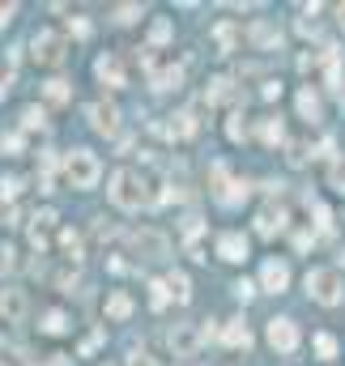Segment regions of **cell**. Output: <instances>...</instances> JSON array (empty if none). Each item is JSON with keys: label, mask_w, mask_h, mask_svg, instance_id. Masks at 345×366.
Returning a JSON list of instances; mask_svg holds the SVG:
<instances>
[{"label": "cell", "mask_w": 345, "mask_h": 366, "mask_svg": "<svg viewBox=\"0 0 345 366\" xmlns=\"http://www.w3.org/2000/svg\"><path fill=\"white\" fill-rule=\"evenodd\" d=\"M111 201H115L119 209H141V205H150V192H145L141 170H115V175H111Z\"/></svg>", "instance_id": "obj_1"}, {"label": "cell", "mask_w": 345, "mask_h": 366, "mask_svg": "<svg viewBox=\"0 0 345 366\" xmlns=\"http://www.w3.org/2000/svg\"><path fill=\"white\" fill-rule=\"evenodd\" d=\"M98 175H103V166H98V158H94L90 150H72V154L64 158V179H68L72 187H94Z\"/></svg>", "instance_id": "obj_2"}, {"label": "cell", "mask_w": 345, "mask_h": 366, "mask_svg": "<svg viewBox=\"0 0 345 366\" xmlns=\"http://www.w3.org/2000/svg\"><path fill=\"white\" fill-rule=\"evenodd\" d=\"M307 294H311L315 303H324V307H337V303L345 298L337 268H311V273H307Z\"/></svg>", "instance_id": "obj_3"}, {"label": "cell", "mask_w": 345, "mask_h": 366, "mask_svg": "<svg viewBox=\"0 0 345 366\" xmlns=\"http://www.w3.org/2000/svg\"><path fill=\"white\" fill-rule=\"evenodd\" d=\"M128 247H132L141 260H162L170 243H166L162 230H150V226H145V230H132V234H128Z\"/></svg>", "instance_id": "obj_4"}, {"label": "cell", "mask_w": 345, "mask_h": 366, "mask_svg": "<svg viewBox=\"0 0 345 366\" xmlns=\"http://www.w3.org/2000/svg\"><path fill=\"white\" fill-rule=\"evenodd\" d=\"M30 47H34V60H39V64H47V68L64 60V39H60V34H52V30H39Z\"/></svg>", "instance_id": "obj_5"}, {"label": "cell", "mask_w": 345, "mask_h": 366, "mask_svg": "<svg viewBox=\"0 0 345 366\" xmlns=\"http://www.w3.org/2000/svg\"><path fill=\"white\" fill-rule=\"evenodd\" d=\"M26 311H30V303H26L21 289H13V285L0 289V320H5V324H21V320H26Z\"/></svg>", "instance_id": "obj_6"}, {"label": "cell", "mask_w": 345, "mask_h": 366, "mask_svg": "<svg viewBox=\"0 0 345 366\" xmlns=\"http://www.w3.org/2000/svg\"><path fill=\"white\" fill-rule=\"evenodd\" d=\"M268 345H273L277 354L299 349V328H294V320H268Z\"/></svg>", "instance_id": "obj_7"}, {"label": "cell", "mask_w": 345, "mask_h": 366, "mask_svg": "<svg viewBox=\"0 0 345 366\" xmlns=\"http://www.w3.org/2000/svg\"><path fill=\"white\" fill-rule=\"evenodd\" d=\"M166 345H170V354H175V358H192L196 345H201V332H196L192 324H175V328L166 332Z\"/></svg>", "instance_id": "obj_8"}, {"label": "cell", "mask_w": 345, "mask_h": 366, "mask_svg": "<svg viewBox=\"0 0 345 366\" xmlns=\"http://www.w3.org/2000/svg\"><path fill=\"white\" fill-rule=\"evenodd\" d=\"M90 124H94V132H103V136H115L119 132V107L115 103H90Z\"/></svg>", "instance_id": "obj_9"}, {"label": "cell", "mask_w": 345, "mask_h": 366, "mask_svg": "<svg viewBox=\"0 0 345 366\" xmlns=\"http://www.w3.org/2000/svg\"><path fill=\"white\" fill-rule=\"evenodd\" d=\"M260 285L268 289V294H282V289L290 285V268H286L282 260H268V264L260 268Z\"/></svg>", "instance_id": "obj_10"}, {"label": "cell", "mask_w": 345, "mask_h": 366, "mask_svg": "<svg viewBox=\"0 0 345 366\" xmlns=\"http://www.w3.org/2000/svg\"><path fill=\"white\" fill-rule=\"evenodd\" d=\"M145 68H150L154 90H175L184 81V64H145Z\"/></svg>", "instance_id": "obj_11"}, {"label": "cell", "mask_w": 345, "mask_h": 366, "mask_svg": "<svg viewBox=\"0 0 345 366\" xmlns=\"http://www.w3.org/2000/svg\"><path fill=\"white\" fill-rule=\"evenodd\" d=\"M256 230H260L264 238L282 234V230H286V209H277V205H264V209L256 213Z\"/></svg>", "instance_id": "obj_12"}, {"label": "cell", "mask_w": 345, "mask_h": 366, "mask_svg": "<svg viewBox=\"0 0 345 366\" xmlns=\"http://www.w3.org/2000/svg\"><path fill=\"white\" fill-rule=\"evenodd\" d=\"M217 256H221V260H230V264L248 260V238H243V234H235V230H226V234L217 238Z\"/></svg>", "instance_id": "obj_13"}, {"label": "cell", "mask_w": 345, "mask_h": 366, "mask_svg": "<svg viewBox=\"0 0 345 366\" xmlns=\"http://www.w3.org/2000/svg\"><path fill=\"white\" fill-rule=\"evenodd\" d=\"M94 72H98V81H103V85H111V90H119V85H124V64H119L111 52H107V56H98Z\"/></svg>", "instance_id": "obj_14"}, {"label": "cell", "mask_w": 345, "mask_h": 366, "mask_svg": "<svg viewBox=\"0 0 345 366\" xmlns=\"http://www.w3.org/2000/svg\"><path fill=\"white\" fill-rule=\"evenodd\" d=\"M221 340H226L230 349H248L252 345V328L243 320H226V328H221Z\"/></svg>", "instance_id": "obj_15"}, {"label": "cell", "mask_w": 345, "mask_h": 366, "mask_svg": "<svg viewBox=\"0 0 345 366\" xmlns=\"http://www.w3.org/2000/svg\"><path fill=\"white\" fill-rule=\"evenodd\" d=\"M205 99H209V103H235V99H239V90H235L230 77H213L209 90H205Z\"/></svg>", "instance_id": "obj_16"}, {"label": "cell", "mask_w": 345, "mask_h": 366, "mask_svg": "<svg viewBox=\"0 0 345 366\" xmlns=\"http://www.w3.org/2000/svg\"><path fill=\"white\" fill-rule=\"evenodd\" d=\"M252 43L256 47H277L282 43V30L268 26V21H256V26H252Z\"/></svg>", "instance_id": "obj_17"}, {"label": "cell", "mask_w": 345, "mask_h": 366, "mask_svg": "<svg viewBox=\"0 0 345 366\" xmlns=\"http://www.w3.org/2000/svg\"><path fill=\"white\" fill-rule=\"evenodd\" d=\"M260 141H264V145H282V141H286V128H282L277 115H273V119H260Z\"/></svg>", "instance_id": "obj_18"}, {"label": "cell", "mask_w": 345, "mask_h": 366, "mask_svg": "<svg viewBox=\"0 0 345 366\" xmlns=\"http://www.w3.org/2000/svg\"><path fill=\"white\" fill-rule=\"evenodd\" d=\"M107 315H111V320H128V315H132V298L115 289V294L107 298Z\"/></svg>", "instance_id": "obj_19"}, {"label": "cell", "mask_w": 345, "mask_h": 366, "mask_svg": "<svg viewBox=\"0 0 345 366\" xmlns=\"http://www.w3.org/2000/svg\"><path fill=\"white\" fill-rule=\"evenodd\" d=\"M166 289L175 294V303H188V298H192V281H188V273H170V277H166Z\"/></svg>", "instance_id": "obj_20"}, {"label": "cell", "mask_w": 345, "mask_h": 366, "mask_svg": "<svg viewBox=\"0 0 345 366\" xmlns=\"http://www.w3.org/2000/svg\"><path fill=\"white\" fill-rule=\"evenodd\" d=\"M170 119H175V124L166 128L170 136H179V141H184V136H192V132H196V119H192V111H179V115H170Z\"/></svg>", "instance_id": "obj_21"}, {"label": "cell", "mask_w": 345, "mask_h": 366, "mask_svg": "<svg viewBox=\"0 0 345 366\" xmlns=\"http://www.w3.org/2000/svg\"><path fill=\"white\" fill-rule=\"evenodd\" d=\"M299 115L303 119H319V99L311 90H299Z\"/></svg>", "instance_id": "obj_22"}, {"label": "cell", "mask_w": 345, "mask_h": 366, "mask_svg": "<svg viewBox=\"0 0 345 366\" xmlns=\"http://www.w3.org/2000/svg\"><path fill=\"white\" fill-rule=\"evenodd\" d=\"M60 247L68 252V260H77L81 256V234L77 230H60Z\"/></svg>", "instance_id": "obj_23"}, {"label": "cell", "mask_w": 345, "mask_h": 366, "mask_svg": "<svg viewBox=\"0 0 345 366\" xmlns=\"http://www.w3.org/2000/svg\"><path fill=\"white\" fill-rule=\"evenodd\" d=\"M315 354L324 358V362H333V358H337V340H333L328 332H315Z\"/></svg>", "instance_id": "obj_24"}, {"label": "cell", "mask_w": 345, "mask_h": 366, "mask_svg": "<svg viewBox=\"0 0 345 366\" xmlns=\"http://www.w3.org/2000/svg\"><path fill=\"white\" fill-rule=\"evenodd\" d=\"M68 328V320H64V311H47L43 315V332H52V336H60Z\"/></svg>", "instance_id": "obj_25"}, {"label": "cell", "mask_w": 345, "mask_h": 366, "mask_svg": "<svg viewBox=\"0 0 345 366\" xmlns=\"http://www.w3.org/2000/svg\"><path fill=\"white\" fill-rule=\"evenodd\" d=\"M150 43H154V47H162V43H170V21H166V17H158V21H154V26H150Z\"/></svg>", "instance_id": "obj_26"}, {"label": "cell", "mask_w": 345, "mask_h": 366, "mask_svg": "<svg viewBox=\"0 0 345 366\" xmlns=\"http://www.w3.org/2000/svg\"><path fill=\"white\" fill-rule=\"evenodd\" d=\"M226 136H230V141H248V124H243V115H230Z\"/></svg>", "instance_id": "obj_27"}, {"label": "cell", "mask_w": 345, "mask_h": 366, "mask_svg": "<svg viewBox=\"0 0 345 366\" xmlns=\"http://www.w3.org/2000/svg\"><path fill=\"white\" fill-rule=\"evenodd\" d=\"M213 39H217L221 52H235V30H230V26H217V30H213Z\"/></svg>", "instance_id": "obj_28"}, {"label": "cell", "mask_w": 345, "mask_h": 366, "mask_svg": "<svg viewBox=\"0 0 345 366\" xmlns=\"http://www.w3.org/2000/svg\"><path fill=\"white\" fill-rule=\"evenodd\" d=\"M43 94H47L52 103H64V99H68V85H64V81H47V85H43Z\"/></svg>", "instance_id": "obj_29"}, {"label": "cell", "mask_w": 345, "mask_h": 366, "mask_svg": "<svg viewBox=\"0 0 345 366\" xmlns=\"http://www.w3.org/2000/svg\"><path fill=\"white\" fill-rule=\"evenodd\" d=\"M0 154H21V132H5V136H0Z\"/></svg>", "instance_id": "obj_30"}, {"label": "cell", "mask_w": 345, "mask_h": 366, "mask_svg": "<svg viewBox=\"0 0 345 366\" xmlns=\"http://www.w3.org/2000/svg\"><path fill=\"white\" fill-rule=\"evenodd\" d=\"M128 366H166V362H158L154 354H145V349H132L128 354Z\"/></svg>", "instance_id": "obj_31"}, {"label": "cell", "mask_w": 345, "mask_h": 366, "mask_svg": "<svg viewBox=\"0 0 345 366\" xmlns=\"http://www.w3.org/2000/svg\"><path fill=\"white\" fill-rule=\"evenodd\" d=\"M21 124H26V128H43V124H47L43 107H26V115H21Z\"/></svg>", "instance_id": "obj_32"}, {"label": "cell", "mask_w": 345, "mask_h": 366, "mask_svg": "<svg viewBox=\"0 0 345 366\" xmlns=\"http://www.w3.org/2000/svg\"><path fill=\"white\" fill-rule=\"evenodd\" d=\"M150 289H154V294H150V303H154V307H166V298H170V289H166V281H154Z\"/></svg>", "instance_id": "obj_33"}, {"label": "cell", "mask_w": 345, "mask_h": 366, "mask_svg": "<svg viewBox=\"0 0 345 366\" xmlns=\"http://www.w3.org/2000/svg\"><path fill=\"white\" fill-rule=\"evenodd\" d=\"M17 192H21V179H5V183H0V201H13Z\"/></svg>", "instance_id": "obj_34"}, {"label": "cell", "mask_w": 345, "mask_h": 366, "mask_svg": "<svg viewBox=\"0 0 345 366\" xmlns=\"http://www.w3.org/2000/svg\"><path fill=\"white\" fill-rule=\"evenodd\" d=\"M17 260H13V247H0V273H13Z\"/></svg>", "instance_id": "obj_35"}, {"label": "cell", "mask_w": 345, "mask_h": 366, "mask_svg": "<svg viewBox=\"0 0 345 366\" xmlns=\"http://www.w3.org/2000/svg\"><path fill=\"white\" fill-rule=\"evenodd\" d=\"M115 13H119L115 21H137V13H141V9H137V5H119Z\"/></svg>", "instance_id": "obj_36"}, {"label": "cell", "mask_w": 345, "mask_h": 366, "mask_svg": "<svg viewBox=\"0 0 345 366\" xmlns=\"http://www.w3.org/2000/svg\"><path fill=\"white\" fill-rule=\"evenodd\" d=\"M333 187L345 192V166H333Z\"/></svg>", "instance_id": "obj_37"}, {"label": "cell", "mask_w": 345, "mask_h": 366, "mask_svg": "<svg viewBox=\"0 0 345 366\" xmlns=\"http://www.w3.org/2000/svg\"><path fill=\"white\" fill-rule=\"evenodd\" d=\"M290 162H294V166L307 162V150H303V145H294V150H290Z\"/></svg>", "instance_id": "obj_38"}, {"label": "cell", "mask_w": 345, "mask_h": 366, "mask_svg": "<svg viewBox=\"0 0 345 366\" xmlns=\"http://www.w3.org/2000/svg\"><path fill=\"white\" fill-rule=\"evenodd\" d=\"M13 13H17V5H0V26H9Z\"/></svg>", "instance_id": "obj_39"}, {"label": "cell", "mask_w": 345, "mask_h": 366, "mask_svg": "<svg viewBox=\"0 0 345 366\" xmlns=\"http://www.w3.org/2000/svg\"><path fill=\"white\" fill-rule=\"evenodd\" d=\"M68 30H72V34H77V39H86V34H90V21H72V26H68Z\"/></svg>", "instance_id": "obj_40"}, {"label": "cell", "mask_w": 345, "mask_h": 366, "mask_svg": "<svg viewBox=\"0 0 345 366\" xmlns=\"http://www.w3.org/2000/svg\"><path fill=\"white\" fill-rule=\"evenodd\" d=\"M47 366H68V358L64 354H52V358H47Z\"/></svg>", "instance_id": "obj_41"}, {"label": "cell", "mask_w": 345, "mask_h": 366, "mask_svg": "<svg viewBox=\"0 0 345 366\" xmlns=\"http://www.w3.org/2000/svg\"><path fill=\"white\" fill-rule=\"evenodd\" d=\"M337 21H341V26H345V5H337Z\"/></svg>", "instance_id": "obj_42"}, {"label": "cell", "mask_w": 345, "mask_h": 366, "mask_svg": "<svg viewBox=\"0 0 345 366\" xmlns=\"http://www.w3.org/2000/svg\"><path fill=\"white\" fill-rule=\"evenodd\" d=\"M0 366H5V362H0Z\"/></svg>", "instance_id": "obj_43"}]
</instances>
